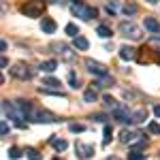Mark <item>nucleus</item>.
<instances>
[{"mask_svg":"<svg viewBox=\"0 0 160 160\" xmlns=\"http://www.w3.org/2000/svg\"><path fill=\"white\" fill-rule=\"evenodd\" d=\"M43 11H45V2L43 0H28L22 7V13L26 17H41Z\"/></svg>","mask_w":160,"mask_h":160,"instance_id":"1","label":"nucleus"},{"mask_svg":"<svg viewBox=\"0 0 160 160\" xmlns=\"http://www.w3.org/2000/svg\"><path fill=\"white\" fill-rule=\"evenodd\" d=\"M2 111H4V115L9 118V120H13L15 122V126L17 128H26V124L22 122L24 118L17 113V109H15V102H9V100H2Z\"/></svg>","mask_w":160,"mask_h":160,"instance_id":"2","label":"nucleus"},{"mask_svg":"<svg viewBox=\"0 0 160 160\" xmlns=\"http://www.w3.org/2000/svg\"><path fill=\"white\" fill-rule=\"evenodd\" d=\"M71 11H73V15L81 17V19H92V17H96V9H94V7H88L83 2H73V4H71Z\"/></svg>","mask_w":160,"mask_h":160,"instance_id":"3","label":"nucleus"},{"mask_svg":"<svg viewBox=\"0 0 160 160\" xmlns=\"http://www.w3.org/2000/svg\"><path fill=\"white\" fill-rule=\"evenodd\" d=\"M30 120H34V122H38V124H53V122H58V115L51 113V111H47V109H32Z\"/></svg>","mask_w":160,"mask_h":160,"instance_id":"4","label":"nucleus"},{"mask_svg":"<svg viewBox=\"0 0 160 160\" xmlns=\"http://www.w3.org/2000/svg\"><path fill=\"white\" fill-rule=\"evenodd\" d=\"M120 32H122L124 37L132 38V41L141 38V28H139V26H135L132 22H122V24H120Z\"/></svg>","mask_w":160,"mask_h":160,"instance_id":"5","label":"nucleus"},{"mask_svg":"<svg viewBox=\"0 0 160 160\" xmlns=\"http://www.w3.org/2000/svg\"><path fill=\"white\" fill-rule=\"evenodd\" d=\"M11 75L13 77H17V79H22V81H28V79H32V71H30V66H26V64H15L11 68Z\"/></svg>","mask_w":160,"mask_h":160,"instance_id":"6","label":"nucleus"},{"mask_svg":"<svg viewBox=\"0 0 160 160\" xmlns=\"http://www.w3.org/2000/svg\"><path fill=\"white\" fill-rule=\"evenodd\" d=\"M86 66H88V71H90V73L98 75V77H105V75H109V71H107V66H105V64H100V62L92 60V58H86Z\"/></svg>","mask_w":160,"mask_h":160,"instance_id":"7","label":"nucleus"},{"mask_svg":"<svg viewBox=\"0 0 160 160\" xmlns=\"http://www.w3.org/2000/svg\"><path fill=\"white\" fill-rule=\"evenodd\" d=\"M75 149H77V156H79V158H83V160H88V158H92V156H94V145L77 143V145H75Z\"/></svg>","mask_w":160,"mask_h":160,"instance_id":"8","label":"nucleus"},{"mask_svg":"<svg viewBox=\"0 0 160 160\" xmlns=\"http://www.w3.org/2000/svg\"><path fill=\"white\" fill-rule=\"evenodd\" d=\"M15 109H17V113H19L24 120L32 115V107H30V102H28V100H15Z\"/></svg>","mask_w":160,"mask_h":160,"instance_id":"9","label":"nucleus"},{"mask_svg":"<svg viewBox=\"0 0 160 160\" xmlns=\"http://www.w3.org/2000/svg\"><path fill=\"white\" fill-rule=\"evenodd\" d=\"M137 137H141L139 132H137V130H122V132H120V141L128 145V143H135Z\"/></svg>","mask_w":160,"mask_h":160,"instance_id":"10","label":"nucleus"},{"mask_svg":"<svg viewBox=\"0 0 160 160\" xmlns=\"http://www.w3.org/2000/svg\"><path fill=\"white\" fill-rule=\"evenodd\" d=\"M41 30H43L45 34H53V32H56V22H53L51 17H43V22H41Z\"/></svg>","mask_w":160,"mask_h":160,"instance_id":"11","label":"nucleus"},{"mask_svg":"<svg viewBox=\"0 0 160 160\" xmlns=\"http://www.w3.org/2000/svg\"><path fill=\"white\" fill-rule=\"evenodd\" d=\"M143 26H145V30H149L152 34H158L160 32V24H158V19H154V17H145Z\"/></svg>","mask_w":160,"mask_h":160,"instance_id":"12","label":"nucleus"},{"mask_svg":"<svg viewBox=\"0 0 160 160\" xmlns=\"http://www.w3.org/2000/svg\"><path fill=\"white\" fill-rule=\"evenodd\" d=\"M120 58H122V60H135L137 58V49L124 45V47H120Z\"/></svg>","mask_w":160,"mask_h":160,"instance_id":"13","label":"nucleus"},{"mask_svg":"<svg viewBox=\"0 0 160 160\" xmlns=\"http://www.w3.org/2000/svg\"><path fill=\"white\" fill-rule=\"evenodd\" d=\"M145 120H148V109H137V111H132V115H130V122L132 124L145 122Z\"/></svg>","mask_w":160,"mask_h":160,"instance_id":"14","label":"nucleus"},{"mask_svg":"<svg viewBox=\"0 0 160 160\" xmlns=\"http://www.w3.org/2000/svg\"><path fill=\"white\" fill-rule=\"evenodd\" d=\"M115 83V79L111 77V75H105V77H100L96 83H92V88H109V86H113Z\"/></svg>","mask_w":160,"mask_h":160,"instance_id":"15","label":"nucleus"},{"mask_svg":"<svg viewBox=\"0 0 160 160\" xmlns=\"http://www.w3.org/2000/svg\"><path fill=\"white\" fill-rule=\"evenodd\" d=\"M41 73H53L56 68H58V62L56 60H45V62H41Z\"/></svg>","mask_w":160,"mask_h":160,"instance_id":"16","label":"nucleus"},{"mask_svg":"<svg viewBox=\"0 0 160 160\" xmlns=\"http://www.w3.org/2000/svg\"><path fill=\"white\" fill-rule=\"evenodd\" d=\"M53 49H58V53H60L64 60H73V58H75V56H73V51L68 49L66 45H53Z\"/></svg>","mask_w":160,"mask_h":160,"instance_id":"17","label":"nucleus"},{"mask_svg":"<svg viewBox=\"0 0 160 160\" xmlns=\"http://www.w3.org/2000/svg\"><path fill=\"white\" fill-rule=\"evenodd\" d=\"M96 98H98V94H96V88H88L86 92H83V100L86 102H96Z\"/></svg>","mask_w":160,"mask_h":160,"instance_id":"18","label":"nucleus"},{"mask_svg":"<svg viewBox=\"0 0 160 160\" xmlns=\"http://www.w3.org/2000/svg\"><path fill=\"white\" fill-rule=\"evenodd\" d=\"M75 49H81V51H86L88 47H90V43H88V38L86 37H81V34H79V37H75Z\"/></svg>","mask_w":160,"mask_h":160,"instance_id":"19","label":"nucleus"},{"mask_svg":"<svg viewBox=\"0 0 160 160\" xmlns=\"http://www.w3.org/2000/svg\"><path fill=\"white\" fill-rule=\"evenodd\" d=\"M102 102H105V107H107V109H111V111H115L118 107H120V102L113 98V96H109V94H107V96H102Z\"/></svg>","mask_w":160,"mask_h":160,"instance_id":"20","label":"nucleus"},{"mask_svg":"<svg viewBox=\"0 0 160 160\" xmlns=\"http://www.w3.org/2000/svg\"><path fill=\"white\" fill-rule=\"evenodd\" d=\"M51 145L58 149V152H64V149L68 148V143H66L64 139H51Z\"/></svg>","mask_w":160,"mask_h":160,"instance_id":"21","label":"nucleus"},{"mask_svg":"<svg viewBox=\"0 0 160 160\" xmlns=\"http://www.w3.org/2000/svg\"><path fill=\"white\" fill-rule=\"evenodd\" d=\"M43 86H47V88H60V79H56V77H45V79H43Z\"/></svg>","mask_w":160,"mask_h":160,"instance_id":"22","label":"nucleus"},{"mask_svg":"<svg viewBox=\"0 0 160 160\" xmlns=\"http://www.w3.org/2000/svg\"><path fill=\"white\" fill-rule=\"evenodd\" d=\"M111 137H113V130H111V126L107 124V126H105V137H102V145H105V148L111 143Z\"/></svg>","mask_w":160,"mask_h":160,"instance_id":"23","label":"nucleus"},{"mask_svg":"<svg viewBox=\"0 0 160 160\" xmlns=\"http://www.w3.org/2000/svg\"><path fill=\"white\" fill-rule=\"evenodd\" d=\"M64 30H66V34H68V37H79V28H77V26L75 24H66V28H64Z\"/></svg>","mask_w":160,"mask_h":160,"instance_id":"24","label":"nucleus"},{"mask_svg":"<svg viewBox=\"0 0 160 160\" xmlns=\"http://www.w3.org/2000/svg\"><path fill=\"white\" fill-rule=\"evenodd\" d=\"M145 158V154L141 152V149H132L130 154H128V160H143Z\"/></svg>","mask_w":160,"mask_h":160,"instance_id":"25","label":"nucleus"},{"mask_svg":"<svg viewBox=\"0 0 160 160\" xmlns=\"http://www.w3.org/2000/svg\"><path fill=\"white\" fill-rule=\"evenodd\" d=\"M96 32H98V37H102V38H109L111 37V30L107 28V26H102V24L96 28Z\"/></svg>","mask_w":160,"mask_h":160,"instance_id":"26","label":"nucleus"},{"mask_svg":"<svg viewBox=\"0 0 160 160\" xmlns=\"http://www.w3.org/2000/svg\"><path fill=\"white\" fill-rule=\"evenodd\" d=\"M26 156H28L30 160H41V154H38L37 149H32V148H28V149H26Z\"/></svg>","mask_w":160,"mask_h":160,"instance_id":"27","label":"nucleus"},{"mask_svg":"<svg viewBox=\"0 0 160 160\" xmlns=\"http://www.w3.org/2000/svg\"><path fill=\"white\" fill-rule=\"evenodd\" d=\"M148 130L152 132V135H160V124H156V122H149V124H148Z\"/></svg>","mask_w":160,"mask_h":160,"instance_id":"28","label":"nucleus"},{"mask_svg":"<svg viewBox=\"0 0 160 160\" xmlns=\"http://www.w3.org/2000/svg\"><path fill=\"white\" fill-rule=\"evenodd\" d=\"M19 156H22V149H19V148H11V149H9V158H11V160H17Z\"/></svg>","mask_w":160,"mask_h":160,"instance_id":"29","label":"nucleus"},{"mask_svg":"<svg viewBox=\"0 0 160 160\" xmlns=\"http://www.w3.org/2000/svg\"><path fill=\"white\" fill-rule=\"evenodd\" d=\"M0 135H2V137L9 135V124H7V120H2V122H0Z\"/></svg>","mask_w":160,"mask_h":160,"instance_id":"30","label":"nucleus"},{"mask_svg":"<svg viewBox=\"0 0 160 160\" xmlns=\"http://www.w3.org/2000/svg\"><path fill=\"white\" fill-rule=\"evenodd\" d=\"M124 13H126V15H135L137 13V4H126V7H124Z\"/></svg>","mask_w":160,"mask_h":160,"instance_id":"31","label":"nucleus"},{"mask_svg":"<svg viewBox=\"0 0 160 160\" xmlns=\"http://www.w3.org/2000/svg\"><path fill=\"white\" fill-rule=\"evenodd\" d=\"M68 128H71V132H83L86 130V126H81V124H71Z\"/></svg>","mask_w":160,"mask_h":160,"instance_id":"32","label":"nucleus"},{"mask_svg":"<svg viewBox=\"0 0 160 160\" xmlns=\"http://www.w3.org/2000/svg\"><path fill=\"white\" fill-rule=\"evenodd\" d=\"M107 11H109L111 15H113V13L118 11V2H115V0H111V2H107Z\"/></svg>","mask_w":160,"mask_h":160,"instance_id":"33","label":"nucleus"},{"mask_svg":"<svg viewBox=\"0 0 160 160\" xmlns=\"http://www.w3.org/2000/svg\"><path fill=\"white\" fill-rule=\"evenodd\" d=\"M92 120H96V122H105L107 115H105V113H96V115H92Z\"/></svg>","mask_w":160,"mask_h":160,"instance_id":"34","label":"nucleus"},{"mask_svg":"<svg viewBox=\"0 0 160 160\" xmlns=\"http://www.w3.org/2000/svg\"><path fill=\"white\" fill-rule=\"evenodd\" d=\"M68 81H71V86H73V88H77V77H75V73L68 75Z\"/></svg>","mask_w":160,"mask_h":160,"instance_id":"35","label":"nucleus"},{"mask_svg":"<svg viewBox=\"0 0 160 160\" xmlns=\"http://www.w3.org/2000/svg\"><path fill=\"white\" fill-rule=\"evenodd\" d=\"M0 66H2V68H7V66H9V60H7V56H2V60H0Z\"/></svg>","mask_w":160,"mask_h":160,"instance_id":"36","label":"nucleus"},{"mask_svg":"<svg viewBox=\"0 0 160 160\" xmlns=\"http://www.w3.org/2000/svg\"><path fill=\"white\" fill-rule=\"evenodd\" d=\"M154 113H156V115L160 118V105H156V107H154Z\"/></svg>","mask_w":160,"mask_h":160,"instance_id":"37","label":"nucleus"},{"mask_svg":"<svg viewBox=\"0 0 160 160\" xmlns=\"http://www.w3.org/2000/svg\"><path fill=\"white\" fill-rule=\"evenodd\" d=\"M148 2H149V4H158L160 0H148Z\"/></svg>","mask_w":160,"mask_h":160,"instance_id":"38","label":"nucleus"},{"mask_svg":"<svg viewBox=\"0 0 160 160\" xmlns=\"http://www.w3.org/2000/svg\"><path fill=\"white\" fill-rule=\"evenodd\" d=\"M53 160H60V158H53Z\"/></svg>","mask_w":160,"mask_h":160,"instance_id":"39","label":"nucleus"}]
</instances>
